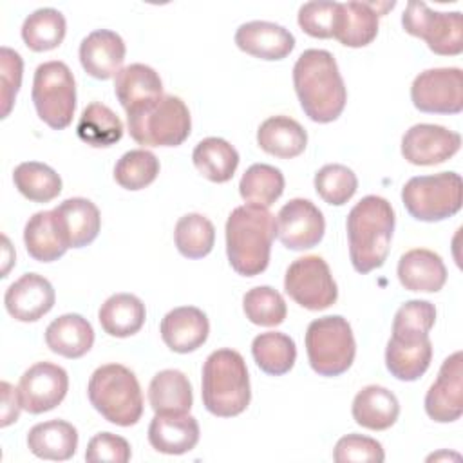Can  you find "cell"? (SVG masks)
I'll list each match as a JSON object with an SVG mask.
<instances>
[{
    "instance_id": "6da1fadb",
    "label": "cell",
    "mask_w": 463,
    "mask_h": 463,
    "mask_svg": "<svg viewBox=\"0 0 463 463\" xmlns=\"http://www.w3.org/2000/svg\"><path fill=\"white\" fill-rule=\"evenodd\" d=\"M293 85L300 107L311 121L331 123L344 112L347 90L329 51H304L293 67Z\"/></svg>"
},
{
    "instance_id": "7a4b0ae2",
    "label": "cell",
    "mask_w": 463,
    "mask_h": 463,
    "mask_svg": "<svg viewBox=\"0 0 463 463\" xmlns=\"http://www.w3.org/2000/svg\"><path fill=\"white\" fill-rule=\"evenodd\" d=\"M394 210L380 195H365L347 215V241L353 268L365 275L383 266L394 232Z\"/></svg>"
},
{
    "instance_id": "3957f363",
    "label": "cell",
    "mask_w": 463,
    "mask_h": 463,
    "mask_svg": "<svg viewBox=\"0 0 463 463\" xmlns=\"http://www.w3.org/2000/svg\"><path fill=\"white\" fill-rule=\"evenodd\" d=\"M277 235L275 215L262 206H237L226 221V255L230 266L242 277H255L269 264Z\"/></svg>"
},
{
    "instance_id": "277c9868",
    "label": "cell",
    "mask_w": 463,
    "mask_h": 463,
    "mask_svg": "<svg viewBox=\"0 0 463 463\" xmlns=\"http://www.w3.org/2000/svg\"><path fill=\"white\" fill-rule=\"evenodd\" d=\"M203 405L219 418L239 416L251 400L250 376L241 353L217 349L208 354L203 365L201 382Z\"/></svg>"
},
{
    "instance_id": "5b68a950",
    "label": "cell",
    "mask_w": 463,
    "mask_h": 463,
    "mask_svg": "<svg viewBox=\"0 0 463 463\" xmlns=\"http://www.w3.org/2000/svg\"><path fill=\"white\" fill-rule=\"evenodd\" d=\"M127 125L143 146H179L190 136L192 118L181 98L163 94L128 109Z\"/></svg>"
},
{
    "instance_id": "8992f818",
    "label": "cell",
    "mask_w": 463,
    "mask_h": 463,
    "mask_svg": "<svg viewBox=\"0 0 463 463\" xmlns=\"http://www.w3.org/2000/svg\"><path fill=\"white\" fill-rule=\"evenodd\" d=\"M90 405L110 423L136 425L143 414V394L136 374L121 364L98 367L87 387Z\"/></svg>"
},
{
    "instance_id": "52a82bcc",
    "label": "cell",
    "mask_w": 463,
    "mask_h": 463,
    "mask_svg": "<svg viewBox=\"0 0 463 463\" xmlns=\"http://www.w3.org/2000/svg\"><path fill=\"white\" fill-rule=\"evenodd\" d=\"M309 365L320 376H340L354 362L356 342L349 322L340 315L313 320L306 331Z\"/></svg>"
},
{
    "instance_id": "ba28073f",
    "label": "cell",
    "mask_w": 463,
    "mask_h": 463,
    "mask_svg": "<svg viewBox=\"0 0 463 463\" xmlns=\"http://www.w3.org/2000/svg\"><path fill=\"white\" fill-rule=\"evenodd\" d=\"M405 210L416 221L438 222L461 210L463 181L456 172L411 177L402 188Z\"/></svg>"
},
{
    "instance_id": "9c48e42d",
    "label": "cell",
    "mask_w": 463,
    "mask_h": 463,
    "mask_svg": "<svg viewBox=\"0 0 463 463\" xmlns=\"http://www.w3.org/2000/svg\"><path fill=\"white\" fill-rule=\"evenodd\" d=\"M33 103L38 118L54 130L71 125L76 110V83L67 63H40L33 78Z\"/></svg>"
},
{
    "instance_id": "30bf717a",
    "label": "cell",
    "mask_w": 463,
    "mask_h": 463,
    "mask_svg": "<svg viewBox=\"0 0 463 463\" xmlns=\"http://www.w3.org/2000/svg\"><path fill=\"white\" fill-rule=\"evenodd\" d=\"M402 25L411 36L421 38L434 54L456 56L463 51V18L459 11L441 13L425 2L412 0L402 14Z\"/></svg>"
},
{
    "instance_id": "8fae6325",
    "label": "cell",
    "mask_w": 463,
    "mask_h": 463,
    "mask_svg": "<svg viewBox=\"0 0 463 463\" xmlns=\"http://www.w3.org/2000/svg\"><path fill=\"white\" fill-rule=\"evenodd\" d=\"M286 293L309 311H322L338 298V288L327 262L318 255L293 260L284 277Z\"/></svg>"
},
{
    "instance_id": "7c38bea8",
    "label": "cell",
    "mask_w": 463,
    "mask_h": 463,
    "mask_svg": "<svg viewBox=\"0 0 463 463\" xmlns=\"http://www.w3.org/2000/svg\"><path fill=\"white\" fill-rule=\"evenodd\" d=\"M412 105L427 114H459L463 110V72L438 67L420 72L411 85Z\"/></svg>"
},
{
    "instance_id": "4fadbf2b",
    "label": "cell",
    "mask_w": 463,
    "mask_h": 463,
    "mask_svg": "<svg viewBox=\"0 0 463 463\" xmlns=\"http://www.w3.org/2000/svg\"><path fill=\"white\" fill-rule=\"evenodd\" d=\"M279 241L293 251L315 248L326 232L322 212L309 199L288 201L275 219Z\"/></svg>"
},
{
    "instance_id": "5bb4252c",
    "label": "cell",
    "mask_w": 463,
    "mask_h": 463,
    "mask_svg": "<svg viewBox=\"0 0 463 463\" xmlns=\"http://www.w3.org/2000/svg\"><path fill=\"white\" fill-rule=\"evenodd\" d=\"M22 407L31 414H42L60 405L69 391L67 371L51 362H36L18 383Z\"/></svg>"
},
{
    "instance_id": "9a60e30c",
    "label": "cell",
    "mask_w": 463,
    "mask_h": 463,
    "mask_svg": "<svg viewBox=\"0 0 463 463\" xmlns=\"http://www.w3.org/2000/svg\"><path fill=\"white\" fill-rule=\"evenodd\" d=\"M461 146V136L441 125L418 123L402 137V156L418 166H432L450 159Z\"/></svg>"
},
{
    "instance_id": "2e32d148",
    "label": "cell",
    "mask_w": 463,
    "mask_h": 463,
    "mask_svg": "<svg viewBox=\"0 0 463 463\" xmlns=\"http://www.w3.org/2000/svg\"><path fill=\"white\" fill-rule=\"evenodd\" d=\"M461 351L443 360L436 382L425 394V412L438 423H450L463 414Z\"/></svg>"
},
{
    "instance_id": "e0dca14e",
    "label": "cell",
    "mask_w": 463,
    "mask_h": 463,
    "mask_svg": "<svg viewBox=\"0 0 463 463\" xmlns=\"http://www.w3.org/2000/svg\"><path fill=\"white\" fill-rule=\"evenodd\" d=\"M56 300L52 284L38 273H24L4 295L7 313L18 322H36L47 315Z\"/></svg>"
},
{
    "instance_id": "ac0fdd59",
    "label": "cell",
    "mask_w": 463,
    "mask_h": 463,
    "mask_svg": "<svg viewBox=\"0 0 463 463\" xmlns=\"http://www.w3.org/2000/svg\"><path fill=\"white\" fill-rule=\"evenodd\" d=\"M125 42L110 29H96L80 43V61L83 71L96 80H109L121 71L125 60Z\"/></svg>"
},
{
    "instance_id": "d6986e66",
    "label": "cell",
    "mask_w": 463,
    "mask_h": 463,
    "mask_svg": "<svg viewBox=\"0 0 463 463\" xmlns=\"http://www.w3.org/2000/svg\"><path fill=\"white\" fill-rule=\"evenodd\" d=\"M235 45L260 60L275 61L286 58L295 47V36L282 25L264 20H253L239 25Z\"/></svg>"
},
{
    "instance_id": "ffe728a7",
    "label": "cell",
    "mask_w": 463,
    "mask_h": 463,
    "mask_svg": "<svg viewBox=\"0 0 463 463\" xmlns=\"http://www.w3.org/2000/svg\"><path fill=\"white\" fill-rule=\"evenodd\" d=\"M159 333L168 349L186 354L199 349L206 342L210 322L199 307L181 306L163 317Z\"/></svg>"
},
{
    "instance_id": "44dd1931",
    "label": "cell",
    "mask_w": 463,
    "mask_h": 463,
    "mask_svg": "<svg viewBox=\"0 0 463 463\" xmlns=\"http://www.w3.org/2000/svg\"><path fill=\"white\" fill-rule=\"evenodd\" d=\"M52 213L69 248L89 246L99 233V210L85 197L65 199L52 210Z\"/></svg>"
},
{
    "instance_id": "7402d4cb",
    "label": "cell",
    "mask_w": 463,
    "mask_h": 463,
    "mask_svg": "<svg viewBox=\"0 0 463 463\" xmlns=\"http://www.w3.org/2000/svg\"><path fill=\"white\" fill-rule=\"evenodd\" d=\"M400 284L409 291L436 293L447 282V268L443 259L425 248L409 250L398 260Z\"/></svg>"
},
{
    "instance_id": "603a6c76",
    "label": "cell",
    "mask_w": 463,
    "mask_h": 463,
    "mask_svg": "<svg viewBox=\"0 0 463 463\" xmlns=\"http://www.w3.org/2000/svg\"><path fill=\"white\" fill-rule=\"evenodd\" d=\"M148 441L163 454L190 452L199 441V423L190 414H156L148 425Z\"/></svg>"
},
{
    "instance_id": "cb8c5ba5",
    "label": "cell",
    "mask_w": 463,
    "mask_h": 463,
    "mask_svg": "<svg viewBox=\"0 0 463 463\" xmlns=\"http://www.w3.org/2000/svg\"><path fill=\"white\" fill-rule=\"evenodd\" d=\"M47 347L65 358H81L94 344V329L87 318L78 313H67L54 318L45 329Z\"/></svg>"
},
{
    "instance_id": "d4e9b609",
    "label": "cell",
    "mask_w": 463,
    "mask_h": 463,
    "mask_svg": "<svg viewBox=\"0 0 463 463\" xmlns=\"http://www.w3.org/2000/svg\"><path fill=\"white\" fill-rule=\"evenodd\" d=\"M432 360V342L425 338L391 336L385 347V365L389 373L402 382H414L425 374Z\"/></svg>"
},
{
    "instance_id": "484cf974",
    "label": "cell",
    "mask_w": 463,
    "mask_h": 463,
    "mask_svg": "<svg viewBox=\"0 0 463 463\" xmlns=\"http://www.w3.org/2000/svg\"><path fill=\"white\" fill-rule=\"evenodd\" d=\"M27 447L36 458L65 461L76 454L78 430L63 420L42 421L27 432Z\"/></svg>"
},
{
    "instance_id": "4316f807",
    "label": "cell",
    "mask_w": 463,
    "mask_h": 463,
    "mask_svg": "<svg viewBox=\"0 0 463 463\" xmlns=\"http://www.w3.org/2000/svg\"><path fill=\"white\" fill-rule=\"evenodd\" d=\"M257 143L269 156L291 159L304 152L307 145V132L293 118L271 116L260 123L257 130Z\"/></svg>"
},
{
    "instance_id": "83f0119b",
    "label": "cell",
    "mask_w": 463,
    "mask_h": 463,
    "mask_svg": "<svg viewBox=\"0 0 463 463\" xmlns=\"http://www.w3.org/2000/svg\"><path fill=\"white\" fill-rule=\"evenodd\" d=\"M353 418L369 430H385L392 427L400 414V403L394 392L382 385H367L353 400Z\"/></svg>"
},
{
    "instance_id": "f1b7e54d",
    "label": "cell",
    "mask_w": 463,
    "mask_h": 463,
    "mask_svg": "<svg viewBox=\"0 0 463 463\" xmlns=\"http://www.w3.org/2000/svg\"><path fill=\"white\" fill-rule=\"evenodd\" d=\"M378 16L373 2H344L333 38L345 47H365L378 34Z\"/></svg>"
},
{
    "instance_id": "f546056e",
    "label": "cell",
    "mask_w": 463,
    "mask_h": 463,
    "mask_svg": "<svg viewBox=\"0 0 463 463\" xmlns=\"http://www.w3.org/2000/svg\"><path fill=\"white\" fill-rule=\"evenodd\" d=\"M24 242L27 253L38 262H52L69 250L52 210L36 212L24 228Z\"/></svg>"
},
{
    "instance_id": "4dcf8cb0",
    "label": "cell",
    "mask_w": 463,
    "mask_h": 463,
    "mask_svg": "<svg viewBox=\"0 0 463 463\" xmlns=\"http://www.w3.org/2000/svg\"><path fill=\"white\" fill-rule=\"evenodd\" d=\"M148 402L156 414H188L194 394L186 374L177 369L159 371L148 385Z\"/></svg>"
},
{
    "instance_id": "1f68e13d",
    "label": "cell",
    "mask_w": 463,
    "mask_h": 463,
    "mask_svg": "<svg viewBox=\"0 0 463 463\" xmlns=\"http://www.w3.org/2000/svg\"><path fill=\"white\" fill-rule=\"evenodd\" d=\"M145 318V304L132 293H116L109 297L98 311V320L103 331L116 338L136 335L143 327Z\"/></svg>"
},
{
    "instance_id": "d6a6232c",
    "label": "cell",
    "mask_w": 463,
    "mask_h": 463,
    "mask_svg": "<svg viewBox=\"0 0 463 463\" xmlns=\"http://www.w3.org/2000/svg\"><path fill=\"white\" fill-rule=\"evenodd\" d=\"M114 92L125 110L163 96V81L159 74L145 63H130L123 67L114 80Z\"/></svg>"
},
{
    "instance_id": "836d02e7",
    "label": "cell",
    "mask_w": 463,
    "mask_h": 463,
    "mask_svg": "<svg viewBox=\"0 0 463 463\" xmlns=\"http://www.w3.org/2000/svg\"><path fill=\"white\" fill-rule=\"evenodd\" d=\"M192 161L197 172L208 181L226 183L239 166V152L222 137H204L195 145Z\"/></svg>"
},
{
    "instance_id": "e575fe53",
    "label": "cell",
    "mask_w": 463,
    "mask_h": 463,
    "mask_svg": "<svg viewBox=\"0 0 463 463\" xmlns=\"http://www.w3.org/2000/svg\"><path fill=\"white\" fill-rule=\"evenodd\" d=\"M76 134L83 143L94 148H107L121 139L123 123L112 109L99 101H94L81 110L76 125Z\"/></svg>"
},
{
    "instance_id": "d590c367",
    "label": "cell",
    "mask_w": 463,
    "mask_h": 463,
    "mask_svg": "<svg viewBox=\"0 0 463 463\" xmlns=\"http://www.w3.org/2000/svg\"><path fill=\"white\" fill-rule=\"evenodd\" d=\"M251 354L262 373L282 376L295 365L297 345L291 336L279 331H268L253 338Z\"/></svg>"
},
{
    "instance_id": "8d00e7d4",
    "label": "cell",
    "mask_w": 463,
    "mask_h": 463,
    "mask_svg": "<svg viewBox=\"0 0 463 463\" xmlns=\"http://www.w3.org/2000/svg\"><path fill=\"white\" fill-rule=\"evenodd\" d=\"M67 24L63 14L52 7L33 11L22 24V40L34 52L56 49L65 38Z\"/></svg>"
},
{
    "instance_id": "74e56055",
    "label": "cell",
    "mask_w": 463,
    "mask_h": 463,
    "mask_svg": "<svg viewBox=\"0 0 463 463\" xmlns=\"http://www.w3.org/2000/svg\"><path fill=\"white\" fill-rule=\"evenodd\" d=\"M16 190L33 203H49L61 192V177L45 163L25 161L13 172Z\"/></svg>"
},
{
    "instance_id": "f35d334b",
    "label": "cell",
    "mask_w": 463,
    "mask_h": 463,
    "mask_svg": "<svg viewBox=\"0 0 463 463\" xmlns=\"http://www.w3.org/2000/svg\"><path fill=\"white\" fill-rule=\"evenodd\" d=\"M284 192V175L279 168L255 163L241 177L239 194L248 204L269 208Z\"/></svg>"
},
{
    "instance_id": "ab89813d",
    "label": "cell",
    "mask_w": 463,
    "mask_h": 463,
    "mask_svg": "<svg viewBox=\"0 0 463 463\" xmlns=\"http://www.w3.org/2000/svg\"><path fill=\"white\" fill-rule=\"evenodd\" d=\"M174 242L183 257L203 259L213 248L215 228L208 217L201 213H186L175 222Z\"/></svg>"
},
{
    "instance_id": "60d3db41",
    "label": "cell",
    "mask_w": 463,
    "mask_h": 463,
    "mask_svg": "<svg viewBox=\"0 0 463 463\" xmlns=\"http://www.w3.org/2000/svg\"><path fill=\"white\" fill-rule=\"evenodd\" d=\"M159 174V159L145 148H136L125 152L116 166L114 179L125 190H141L156 181Z\"/></svg>"
},
{
    "instance_id": "b9f144b4",
    "label": "cell",
    "mask_w": 463,
    "mask_h": 463,
    "mask_svg": "<svg viewBox=\"0 0 463 463\" xmlns=\"http://www.w3.org/2000/svg\"><path fill=\"white\" fill-rule=\"evenodd\" d=\"M242 309L251 324L264 327L282 324L288 315L282 295L271 286H257L246 291L242 297Z\"/></svg>"
},
{
    "instance_id": "7bdbcfd3",
    "label": "cell",
    "mask_w": 463,
    "mask_h": 463,
    "mask_svg": "<svg viewBox=\"0 0 463 463\" xmlns=\"http://www.w3.org/2000/svg\"><path fill=\"white\" fill-rule=\"evenodd\" d=\"M358 188L356 174L345 165H324L315 174V190L317 194L333 206L345 204Z\"/></svg>"
},
{
    "instance_id": "ee69618b",
    "label": "cell",
    "mask_w": 463,
    "mask_h": 463,
    "mask_svg": "<svg viewBox=\"0 0 463 463\" xmlns=\"http://www.w3.org/2000/svg\"><path fill=\"white\" fill-rule=\"evenodd\" d=\"M436 322V307L429 300H407L402 304L392 320L396 338H425Z\"/></svg>"
},
{
    "instance_id": "f6af8a7d",
    "label": "cell",
    "mask_w": 463,
    "mask_h": 463,
    "mask_svg": "<svg viewBox=\"0 0 463 463\" xmlns=\"http://www.w3.org/2000/svg\"><path fill=\"white\" fill-rule=\"evenodd\" d=\"M340 2H306L298 9L300 29L313 38H333Z\"/></svg>"
},
{
    "instance_id": "bcb514c9",
    "label": "cell",
    "mask_w": 463,
    "mask_h": 463,
    "mask_svg": "<svg viewBox=\"0 0 463 463\" xmlns=\"http://www.w3.org/2000/svg\"><path fill=\"white\" fill-rule=\"evenodd\" d=\"M336 463H382L385 452L380 441L362 434H347L340 438L333 450Z\"/></svg>"
},
{
    "instance_id": "7dc6e473",
    "label": "cell",
    "mask_w": 463,
    "mask_h": 463,
    "mask_svg": "<svg viewBox=\"0 0 463 463\" xmlns=\"http://www.w3.org/2000/svg\"><path fill=\"white\" fill-rule=\"evenodd\" d=\"M22 72H24V60L22 56L9 49H0V80H2V118H7L16 94L22 85Z\"/></svg>"
},
{
    "instance_id": "c3c4849f",
    "label": "cell",
    "mask_w": 463,
    "mask_h": 463,
    "mask_svg": "<svg viewBox=\"0 0 463 463\" xmlns=\"http://www.w3.org/2000/svg\"><path fill=\"white\" fill-rule=\"evenodd\" d=\"M130 456L128 441L112 432H98L90 438L85 450L89 463H127Z\"/></svg>"
},
{
    "instance_id": "681fc988",
    "label": "cell",
    "mask_w": 463,
    "mask_h": 463,
    "mask_svg": "<svg viewBox=\"0 0 463 463\" xmlns=\"http://www.w3.org/2000/svg\"><path fill=\"white\" fill-rule=\"evenodd\" d=\"M2 389V420H0V427H7L11 423H14L20 416L22 407V398H20V391L16 387H13L9 382H2L0 383Z\"/></svg>"
}]
</instances>
